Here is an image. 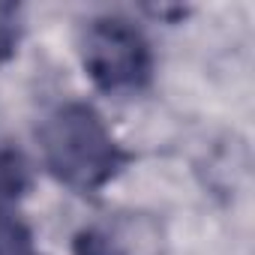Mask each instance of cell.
Listing matches in <instances>:
<instances>
[{"label": "cell", "mask_w": 255, "mask_h": 255, "mask_svg": "<svg viewBox=\"0 0 255 255\" xmlns=\"http://www.w3.org/2000/svg\"><path fill=\"white\" fill-rule=\"evenodd\" d=\"M36 138L48 174L75 195H99L135 159L105 117L78 99L54 105L42 117Z\"/></svg>", "instance_id": "obj_1"}, {"label": "cell", "mask_w": 255, "mask_h": 255, "mask_svg": "<svg viewBox=\"0 0 255 255\" xmlns=\"http://www.w3.org/2000/svg\"><path fill=\"white\" fill-rule=\"evenodd\" d=\"M81 63L96 90L132 96L150 87L156 54L147 33L126 15H96L81 30Z\"/></svg>", "instance_id": "obj_2"}, {"label": "cell", "mask_w": 255, "mask_h": 255, "mask_svg": "<svg viewBox=\"0 0 255 255\" xmlns=\"http://www.w3.org/2000/svg\"><path fill=\"white\" fill-rule=\"evenodd\" d=\"M33 186V168L30 159L15 147L12 141L0 138V204L21 201Z\"/></svg>", "instance_id": "obj_3"}, {"label": "cell", "mask_w": 255, "mask_h": 255, "mask_svg": "<svg viewBox=\"0 0 255 255\" xmlns=\"http://www.w3.org/2000/svg\"><path fill=\"white\" fill-rule=\"evenodd\" d=\"M0 255H42L33 228L12 204H0Z\"/></svg>", "instance_id": "obj_4"}, {"label": "cell", "mask_w": 255, "mask_h": 255, "mask_svg": "<svg viewBox=\"0 0 255 255\" xmlns=\"http://www.w3.org/2000/svg\"><path fill=\"white\" fill-rule=\"evenodd\" d=\"M72 255H129L120 237L102 225H87L72 237Z\"/></svg>", "instance_id": "obj_5"}, {"label": "cell", "mask_w": 255, "mask_h": 255, "mask_svg": "<svg viewBox=\"0 0 255 255\" xmlns=\"http://www.w3.org/2000/svg\"><path fill=\"white\" fill-rule=\"evenodd\" d=\"M24 39V9L18 3H0V63L18 54Z\"/></svg>", "instance_id": "obj_6"}]
</instances>
